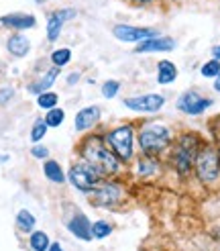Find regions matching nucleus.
I'll return each instance as SVG.
<instances>
[{
    "label": "nucleus",
    "instance_id": "1",
    "mask_svg": "<svg viewBox=\"0 0 220 251\" xmlns=\"http://www.w3.org/2000/svg\"><path fill=\"white\" fill-rule=\"evenodd\" d=\"M82 157L88 164L102 176H114L120 170V159L114 155V151L106 145V141H102V137H88L82 143Z\"/></svg>",
    "mask_w": 220,
    "mask_h": 251
},
{
    "label": "nucleus",
    "instance_id": "2",
    "mask_svg": "<svg viewBox=\"0 0 220 251\" xmlns=\"http://www.w3.org/2000/svg\"><path fill=\"white\" fill-rule=\"evenodd\" d=\"M137 141L145 155H159L171 143V129L165 127L163 123H147L141 127Z\"/></svg>",
    "mask_w": 220,
    "mask_h": 251
},
{
    "label": "nucleus",
    "instance_id": "3",
    "mask_svg": "<svg viewBox=\"0 0 220 251\" xmlns=\"http://www.w3.org/2000/svg\"><path fill=\"white\" fill-rule=\"evenodd\" d=\"M200 137L194 135V133H186L181 135L176 147L171 149V166L176 168V172L179 176H188L194 168V161H196V155L200 151Z\"/></svg>",
    "mask_w": 220,
    "mask_h": 251
},
{
    "label": "nucleus",
    "instance_id": "4",
    "mask_svg": "<svg viewBox=\"0 0 220 251\" xmlns=\"http://www.w3.org/2000/svg\"><path fill=\"white\" fill-rule=\"evenodd\" d=\"M194 170L198 180L204 184H214L220 178V155L218 149L210 147V145H202L198 155L194 161Z\"/></svg>",
    "mask_w": 220,
    "mask_h": 251
},
{
    "label": "nucleus",
    "instance_id": "5",
    "mask_svg": "<svg viewBox=\"0 0 220 251\" xmlns=\"http://www.w3.org/2000/svg\"><path fill=\"white\" fill-rule=\"evenodd\" d=\"M106 145L112 149L114 155L120 161H129L132 159L134 153V129L131 125H122V127H116L112 131H108L104 137Z\"/></svg>",
    "mask_w": 220,
    "mask_h": 251
},
{
    "label": "nucleus",
    "instance_id": "6",
    "mask_svg": "<svg viewBox=\"0 0 220 251\" xmlns=\"http://www.w3.org/2000/svg\"><path fill=\"white\" fill-rule=\"evenodd\" d=\"M100 178L102 176L98 174L88 161H82V164H76L71 166L69 174H67V180L71 182L73 188H78L82 192H92L96 190V186L100 184Z\"/></svg>",
    "mask_w": 220,
    "mask_h": 251
},
{
    "label": "nucleus",
    "instance_id": "7",
    "mask_svg": "<svg viewBox=\"0 0 220 251\" xmlns=\"http://www.w3.org/2000/svg\"><path fill=\"white\" fill-rule=\"evenodd\" d=\"M92 194V202L98 204V206H106V208H112L116 206L120 200H122V188L116 184V182H100L96 186V190L90 192Z\"/></svg>",
    "mask_w": 220,
    "mask_h": 251
},
{
    "label": "nucleus",
    "instance_id": "8",
    "mask_svg": "<svg viewBox=\"0 0 220 251\" xmlns=\"http://www.w3.org/2000/svg\"><path fill=\"white\" fill-rule=\"evenodd\" d=\"M212 104H214V100L204 98L202 94L194 92V90L183 92V94L179 96V100H177V108L183 112V115H190V117L202 115V112H206Z\"/></svg>",
    "mask_w": 220,
    "mask_h": 251
},
{
    "label": "nucleus",
    "instance_id": "9",
    "mask_svg": "<svg viewBox=\"0 0 220 251\" xmlns=\"http://www.w3.org/2000/svg\"><path fill=\"white\" fill-rule=\"evenodd\" d=\"M112 35L116 37L118 41L122 43H141L145 39H151V37H157V31L155 29H149V27H134V25H114L112 27Z\"/></svg>",
    "mask_w": 220,
    "mask_h": 251
},
{
    "label": "nucleus",
    "instance_id": "10",
    "mask_svg": "<svg viewBox=\"0 0 220 251\" xmlns=\"http://www.w3.org/2000/svg\"><path fill=\"white\" fill-rule=\"evenodd\" d=\"M127 108L134 110V112H159L165 106V96L161 94H141V96H132L127 98L125 102Z\"/></svg>",
    "mask_w": 220,
    "mask_h": 251
},
{
    "label": "nucleus",
    "instance_id": "11",
    "mask_svg": "<svg viewBox=\"0 0 220 251\" xmlns=\"http://www.w3.org/2000/svg\"><path fill=\"white\" fill-rule=\"evenodd\" d=\"M76 17H78L76 8H57V10H53L47 19V39L51 43L57 41L61 31H64V27H66V23L76 19Z\"/></svg>",
    "mask_w": 220,
    "mask_h": 251
},
{
    "label": "nucleus",
    "instance_id": "12",
    "mask_svg": "<svg viewBox=\"0 0 220 251\" xmlns=\"http://www.w3.org/2000/svg\"><path fill=\"white\" fill-rule=\"evenodd\" d=\"M176 49V39L171 37H151V39H145L137 45L134 53H161V51H174Z\"/></svg>",
    "mask_w": 220,
    "mask_h": 251
},
{
    "label": "nucleus",
    "instance_id": "13",
    "mask_svg": "<svg viewBox=\"0 0 220 251\" xmlns=\"http://www.w3.org/2000/svg\"><path fill=\"white\" fill-rule=\"evenodd\" d=\"M0 25L2 27H8L12 31H27L33 29L37 25V19L33 15H22V12H15V15H6L0 19Z\"/></svg>",
    "mask_w": 220,
    "mask_h": 251
},
{
    "label": "nucleus",
    "instance_id": "14",
    "mask_svg": "<svg viewBox=\"0 0 220 251\" xmlns=\"http://www.w3.org/2000/svg\"><path fill=\"white\" fill-rule=\"evenodd\" d=\"M98 121H100V108H98V106H86V108L78 110L76 119H73L78 131H88V129H92Z\"/></svg>",
    "mask_w": 220,
    "mask_h": 251
},
{
    "label": "nucleus",
    "instance_id": "15",
    "mask_svg": "<svg viewBox=\"0 0 220 251\" xmlns=\"http://www.w3.org/2000/svg\"><path fill=\"white\" fill-rule=\"evenodd\" d=\"M67 229L71 231V235H76L78 239H84V241L92 239V223L86 219V215H82V212H78V215L67 223Z\"/></svg>",
    "mask_w": 220,
    "mask_h": 251
},
{
    "label": "nucleus",
    "instance_id": "16",
    "mask_svg": "<svg viewBox=\"0 0 220 251\" xmlns=\"http://www.w3.org/2000/svg\"><path fill=\"white\" fill-rule=\"evenodd\" d=\"M6 49H8V53H12L15 57H24V55H27V53L31 51V41H29L24 35L17 33V35L8 37V41H6Z\"/></svg>",
    "mask_w": 220,
    "mask_h": 251
},
{
    "label": "nucleus",
    "instance_id": "17",
    "mask_svg": "<svg viewBox=\"0 0 220 251\" xmlns=\"http://www.w3.org/2000/svg\"><path fill=\"white\" fill-rule=\"evenodd\" d=\"M177 78V68L174 61L169 59H163L157 64V84L161 86H167V84H174Z\"/></svg>",
    "mask_w": 220,
    "mask_h": 251
},
{
    "label": "nucleus",
    "instance_id": "18",
    "mask_svg": "<svg viewBox=\"0 0 220 251\" xmlns=\"http://www.w3.org/2000/svg\"><path fill=\"white\" fill-rule=\"evenodd\" d=\"M57 76H59V68L49 70L43 78H39V80H37L35 84H31V86H29V92H33V94H37V96H39L41 92H47L49 88L53 86V82L57 80Z\"/></svg>",
    "mask_w": 220,
    "mask_h": 251
},
{
    "label": "nucleus",
    "instance_id": "19",
    "mask_svg": "<svg viewBox=\"0 0 220 251\" xmlns=\"http://www.w3.org/2000/svg\"><path fill=\"white\" fill-rule=\"evenodd\" d=\"M159 172V161L155 159V155H145L137 161V174L141 176V178H151V176H155Z\"/></svg>",
    "mask_w": 220,
    "mask_h": 251
},
{
    "label": "nucleus",
    "instance_id": "20",
    "mask_svg": "<svg viewBox=\"0 0 220 251\" xmlns=\"http://www.w3.org/2000/svg\"><path fill=\"white\" fill-rule=\"evenodd\" d=\"M43 174H45V178L49 182H53V184H64L66 182V174H64V170H61V166L57 164L55 159H45Z\"/></svg>",
    "mask_w": 220,
    "mask_h": 251
},
{
    "label": "nucleus",
    "instance_id": "21",
    "mask_svg": "<svg viewBox=\"0 0 220 251\" xmlns=\"http://www.w3.org/2000/svg\"><path fill=\"white\" fill-rule=\"evenodd\" d=\"M35 217L31 215L29 210H19V215H17V227L22 231V233H33V229H35Z\"/></svg>",
    "mask_w": 220,
    "mask_h": 251
},
{
    "label": "nucleus",
    "instance_id": "22",
    "mask_svg": "<svg viewBox=\"0 0 220 251\" xmlns=\"http://www.w3.org/2000/svg\"><path fill=\"white\" fill-rule=\"evenodd\" d=\"M29 245H31L33 251H47L51 243H49L47 233H43V231H33V233H31V239H29Z\"/></svg>",
    "mask_w": 220,
    "mask_h": 251
},
{
    "label": "nucleus",
    "instance_id": "23",
    "mask_svg": "<svg viewBox=\"0 0 220 251\" xmlns=\"http://www.w3.org/2000/svg\"><path fill=\"white\" fill-rule=\"evenodd\" d=\"M69 59H71V49H67V47L55 49V51L51 53V64H53L55 68H59V70L64 68V66H67Z\"/></svg>",
    "mask_w": 220,
    "mask_h": 251
},
{
    "label": "nucleus",
    "instance_id": "24",
    "mask_svg": "<svg viewBox=\"0 0 220 251\" xmlns=\"http://www.w3.org/2000/svg\"><path fill=\"white\" fill-rule=\"evenodd\" d=\"M66 121V112H64V108H49L47 110V115H45V123L49 125V127H59L61 123Z\"/></svg>",
    "mask_w": 220,
    "mask_h": 251
},
{
    "label": "nucleus",
    "instance_id": "25",
    "mask_svg": "<svg viewBox=\"0 0 220 251\" xmlns=\"http://www.w3.org/2000/svg\"><path fill=\"white\" fill-rule=\"evenodd\" d=\"M57 100H59V96L55 94V92H41L39 96H37V104H39L41 108H45V110H49V108H55L57 106Z\"/></svg>",
    "mask_w": 220,
    "mask_h": 251
},
{
    "label": "nucleus",
    "instance_id": "26",
    "mask_svg": "<svg viewBox=\"0 0 220 251\" xmlns=\"http://www.w3.org/2000/svg\"><path fill=\"white\" fill-rule=\"evenodd\" d=\"M47 129H49V125L45 123V119H37V121H35V125H33V129H31V141L39 143V141L43 139V137H45Z\"/></svg>",
    "mask_w": 220,
    "mask_h": 251
},
{
    "label": "nucleus",
    "instance_id": "27",
    "mask_svg": "<svg viewBox=\"0 0 220 251\" xmlns=\"http://www.w3.org/2000/svg\"><path fill=\"white\" fill-rule=\"evenodd\" d=\"M200 74L204 78H216L218 74H220V59H210V61H206V64L200 68Z\"/></svg>",
    "mask_w": 220,
    "mask_h": 251
},
{
    "label": "nucleus",
    "instance_id": "28",
    "mask_svg": "<svg viewBox=\"0 0 220 251\" xmlns=\"http://www.w3.org/2000/svg\"><path fill=\"white\" fill-rule=\"evenodd\" d=\"M110 233H112V227H110V223H106V221H96L92 225V237H96V239H104Z\"/></svg>",
    "mask_w": 220,
    "mask_h": 251
},
{
    "label": "nucleus",
    "instance_id": "29",
    "mask_svg": "<svg viewBox=\"0 0 220 251\" xmlns=\"http://www.w3.org/2000/svg\"><path fill=\"white\" fill-rule=\"evenodd\" d=\"M120 90V82L118 80H108L102 84V96L104 98H114Z\"/></svg>",
    "mask_w": 220,
    "mask_h": 251
},
{
    "label": "nucleus",
    "instance_id": "30",
    "mask_svg": "<svg viewBox=\"0 0 220 251\" xmlns=\"http://www.w3.org/2000/svg\"><path fill=\"white\" fill-rule=\"evenodd\" d=\"M31 155L37 157V159H47L49 157V149L43 147V145H35V147H31Z\"/></svg>",
    "mask_w": 220,
    "mask_h": 251
},
{
    "label": "nucleus",
    "instance_id": "31",
    "mask_svg": "<svg viewBox=\"0 0 220 251\" xmlns=\"http://www.w3.org/2000/svg\"><path fill=\"white\" fill-rule=\"evenodd\" d=\"M12 96H15V90H12V88H2V90H0V104H6Z\"/></svg>",
    "mask_w": 220,
    "mask_h": 251
},
{
    "label": "nucleus",
    "instance_id": "32",
    "mask_svg": "<svg viewBox=\"0 0 220 251\" xmlns=\"http://www.w3.org/2000/svg\"><path fill=\"white\" fill-rule=\"evenodd\" d=\"M78 80H80V74H78V72H73V74H69V76H67V84H69V86H73Z\"/></svg>",
    "mask_w": 220,
    "mask_h": 251
},
{
    "label": "nucleus",
    "instance_id": "33",
    "mask_svg": "<svg viewBox=\"0 0 220 251\" xmlns=\"http://www.w3.org/2000/svg\"><path fill=\"white\" fill-rule=\"evenodd\" d=\"M132 4H137V6H149V4H153L155 0H131Z\"/></svg>",
    "mask_w": 220,
    "mask_h": 251
},
{
    "label": "nucleus",
    "instance_id": "34",
    "mask_svg": "<svg viewBox=\"0 0 220 251\" xmlns=\"http://www.w3.org/2000/svg\"><path fill=\"white\" fill-rule=\"evenodd\" d=\"M212 57L214 59H220V45H214L212 47Z\"/></svg>",
    "mask_w": 220,
    "mask_h": 251
},
{
    "label": "nucleus",
    "instance_id": "35",
    "mask_svg": "<svg viewBox=\"0 0 220 251\" xmlns=\"http://www.w3.org/2000/svg\"><path fill=\"white\" fill-rule=\"evenodd\" d=\"M47 251H64V249H61V245H59V243H51Z\"/></svg>",
    "mask_w": 220,
    "mask_h": 251
},
{
    "label": "nucleus",
    "instance_id": "36",
    "mask_svg": "<svg viewBox=\"0 0 220 251\" xmlns=\"http://www.w3.org/2000/svg\"><path fill=\"white\" fill-rule=\"evenodd\" d=\"M214 90H216V92H220V74L214 78Z\"/></svg>",
    "mask_w": 220,
    "mask_h": 251
},
{
    "label": "nucleus",
    "instance_id": "37",
    "mask_svg": "<svg viewBox=\"0 0 220 251\" xmlns=\"http://www.w3.org/2000/svg\"><path fill=\"white\" fill-rule=\"evenodd\" d=\"M35 2H45V0H35Z\"/></svg>",
    "mask_w": 220,
    "mask_h": 251
},
{
    "label": "nucleus",
    "instance_id": "38",
    "mask_svg": "<svg viewBox=\"0 0 220 251\" xmlns=\"http://www.w3.org/2000/svg\"><path fill=\"white\" fill-rule=\"evenodd\" d=\"M218 155H220V147H218Z\"/></svg>",
    "mask_w": 220,
    "mask_h": 251
}]
</instances>
